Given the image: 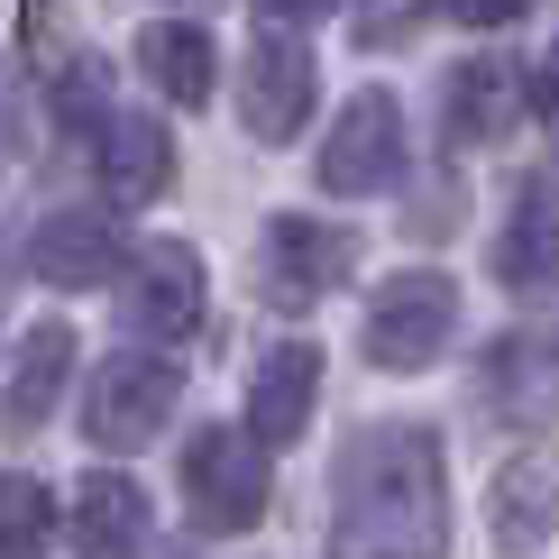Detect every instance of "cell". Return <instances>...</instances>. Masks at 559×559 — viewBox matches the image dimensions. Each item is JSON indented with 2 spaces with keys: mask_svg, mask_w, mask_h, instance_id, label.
<instances>
[{
  "mask_svg": "<svg viewBox=\"0 0 559 559\" xmlns=\"http://www.w3.org/2000/svg\"><path fill=\"white\" fill-rule=\"evenodd\" d=\"M331 559H450V459L431 423H367L331 468Z\"/></svg>",
  "mask_w": 559,
  "mask_h": 559,
  "instance_id": "obj_1",
  "label": "cell"
},
{
  "mask_svg": "<svg viewBox=\"0 0 559 559\" xmlns=\"http://www.w3.org/2000/svg\"><path fill=\"white\" fill-rule=\"evenodd\" d=\"M175 358H156V348H120V358H102L83 377V440L92 450H147L156 431L175 423Z\"/></svg>",
  "mask_w": 559,
  "mask_h": 559,
  "instance_id": "obj_2",
  "label": "cell"
},
{
  "mask_svg": "<svg viewBox=\"0 0 559 559\" xmlns=\"http://www.w3.org/2000/svg\"><path fill=\"white\" fill-rule=\"evenodd\" d=\"M459 331V285L440 266H404L385 275L377 302H367V367H385V377H413V367H431L440 348Z\"/></svg>",
  "mask_w": 559,
  "mask_h": 559,
  "instance_id": "obj_3",
  "label": "cell"
},
{
  "mask_svg": "<svg viewBox=\"0 0 559 559\" xmlns=\"http://www.w3.org/2000/svg\"><path fill=\"white\" fill-rule=\"evenodd\" d=\"M266 440L258 431H229V423H212V431H193L183 440V504H193V523L202 532H248L266 514Z\"/></svg>",
  "mask_w": 559,
  "mask_h": 559,
  "instance_id": "obj_4",
  "label": "cell"
},
{
  "mask_svg": "<svg viewBox=\"0 0 559 559\" xmlns=\"http://www.w3.org/2000/svg\"><path fill=\"white\" fill-rule=\"evenodd\" d=\"M312 175H321V193H340V202H367V193H385V183H404V102H394L385 83L348 92V110L331 120V138H321V156H312Z\"/></svg>",
  "mask_w": 559,
  "mask_h": 559,
  "instance_id": "obj_5",
  "label": "cell"
},
{
  "mask_svg": "<svg viewBox=\"0 0 559 559\" xmlns=\"http://www.w3.org/2000/svg\"><path fill=\"white\" fill-rule=\"evenodd\" d=\"M258 275H266V302L312 312L321 294H340L348 275H358V229L312 221V212H275L266 221V248H258Z\"/></svg>",
  "mask_w": 559,
  "mask_h": 559,
  "instance_id": "obj_6",
  "label": "cell"
},
{
  "mask_svg": "<svg viewBox=\"0 0 559 559\" xmlns=\"http://www.w3.org/2000/svg\"><path fill=\"white\" fill-rule=\"evenodd\" d=\"M312 102H321V64H312V46H302L294 28H266L258 46H248V64H239V120H248V138L285 147V138H302Z\"/></svg>",
  "mask_w": 559,
  "mask_h": 559,
  "instance_id": "obj_7",
  "label": "cell"
},
{
  "mask_svg": "<svg viewBox=\"0 0 559 559\" xmlns=\"http://www.w3.org/2000/svg\"><path fill=\"white\" fill-rule=\"evenodd\" d=\"M120 321H129V340H156V348L193 340L202 331V258L183 239H147L120 275Z\"/></svg>",
  "mask_w": 559,
  "mask_h": 559,
  "instance_id": "obj_8",
  "label": "cell"
},
{
  "mask_svg": "<svg viewBox=\"0 0 559 559\" xmlns=\"http://www.w3.org/2000/svg\"><path fill=\"white\" fill-rule=\"evenodd\" d=\"M523 110H532V83H523V64H504V56H468L440 83V138H450V147H496V138H514Z\"/></svg>",
  "mask_w": 559,
  "mask_h": 559,
  "instance_id": "obj_9",
  "label": "cell"
},
{
  "mask_svg": "<svg viewBox=\"0 0 559 559\" xmlns=\"http://www.w3.org/2000/svg\"><path fill=\"white\" fill-rule=\"evenodd\" d=\"M486 404L514 431H550L559 423V321L542 331H504L486 348Z\"/></svg>",
  "mask_w": 559,
  "mask_h": 559,
  "instance_id": "obj_10",
  "label": "cell"
},
{
  "mask_svg": "<svg viewBox=\"0 0 559 559\" xmlns=\"http://www.w3.org/2000/svg\"><path fill=\"white\" fill-rule=\"evenodd\" d=\"M28 266L56 294H92V285H120L129 275V239L110 229V212H46L28 239Z\"/></svg>",
  "mask_w": 559,
  "mask_h": 559,
  "instance_id": "obj_11",
  "label": "cell"
},
{
  "mask_svg": "<svg viewBox=\"0 0 559 559\" xmlns=\"http://www.w3.org/2000/svg\"><path fill=\"white\" fill-rule=\"evenodd\" d=\"M496 285H504V294H550V285H559V183H550V175H523L514 202H504Z\"/></svg>",
  "mask_w": 559,
  "mask_h": 559,
  "instance_id": "obj_12",
  "label": "cell"
},
{
  "mask_svg": "<svg viewBox=\"0 0 559 559\" xmlns=\"http://www.w3.org/2000/svg\"><path fill=\"white\" fill-rule=\"evenodd\" d=\"M486 532H496L504 559L542 550L550 532H559V459L550 450H523V459H504V468H496V486H486Z\"/></svg>",
  "mask_w": 559,
  "mask_h": 559,
  "instance_id": "obj_13",
  "label": "cell"
},
{
  "mask_svg": "<svg viewBox=\"0 0 559 559\" xmlns=\"http://www.w3.org/2000/svg\"><path fill=\"white\" fill-rule=\"evenodd\" d=\"M312 404H321V348H312V340L266 348L258 377H248V431H258L266 450H285V440H302Z\"/></svg>",
  "mask_w": 559,
  "mask_h": 559,
  "instance_id": "obj_14",
  "label": "cell"
},
{
  "mask_svg": "<svg viewBox=\"0 0 559 559\" xmlns=\"http://www.w3.org/2000/svg\"><path fill=\"white\" fill-rule=\"evenodd\" d=\"M64 532H74L83 559H138L147 550V486L120 477V468H92L64 504Z\"/></svg>",
  "mask_w": 559,
  "mask_h": 559,
  "instance_id": "obj_15",
  "label": "cell"
},
{
  "mask_svg": "<svg viewBox=\"0 0 559 559\" xmlns=\"http://www.w3.org/2000/svg\"><path fill=\"white\" fill-rule=\"evenodd\" d=\"M138 74L166 92L175 110H202L221 83V46L212 28H193V19H156V28H138Z\"/></svg>",
  "mask_w": 559,
  "mask_h": 559,
  "instance_id": "obj_16",
  "label": "cell"
},
{
  "mask_svg": "<svg viewBox=\"0 0 559 559\" xmlns=\"http://www.w3.org/2000/svg\"><path fill=\"white\" fill-rule=\"evenodd\" d=\"M74 331H64V321H37L28 340H19V358H10V385H0V423L10 431H37L46 413L64 404V377H74Z\"/></svg>",
  "mask_w": 559,
  "mask_h": 559,
  "instance_id": "obj_17",
  "label": "cell"
},
{
  "mask_svg": "<svg viewBox=\"0 0 559 559\" xmlns=\"http://www.w3.org/2000/svg\"><path fill=\"white\" fill-rule=\"evenodd\" d=\"M175 183V138L156 120H138V110H120V120L102 129V193L120 202V212H138V202H156Z\"/></svg>",
  "mask_w": 559,
  "mask_h": 559,
  "instance_id": "obj_18",
  "label": "cell"
},
{
  "mask_svg": "<svg viewBox=\"0 0 559 559\" xmlns=\"http://www.w3.org/2000/svg\"><path fill=\"white\" fill-rule=\"evenodd\" d=\"M56 523L64 514H56V496H46L37 477H19V468L0 477V559H37L56 542Z\"/></svg>",
  "mask_w": 559,
  "mask_h": 559,
  "instance_id": "obj_19",
  "label": "cell"
},
{
  "mask_svg": "<svg viewBox=\"0 0 559 559\" xmlns=\"http://www.w3.org/2000/svg\"><path fill=\"white\" fill-rule=\"evenodd\" d=\"M110 120H120V110H110V64H102V56H74V64L56 74V129L102 147V129H110Z\"/></svg>",
  "mask_w": 559,
  "mask_h": 559,
  "instance_id": "obj_20",
  "label": "cell"
},
{
  "mask_svg": "<svg viewBox=\"0 0 559 559\" xmlns=\"http://www.w3.org/2000/svg\"><path fill=\"white\" fill-rule=\"evenodd\" d=\"M431 19V0H358V46H404Z\"/></svg>",
  "mask_w": 559,
  "mask_h": 559,
  "instance_id": "obj_21",
  "label": "cell"
},
{
  "mask_svg": "<svg viewBox=\"0 0 559 559\" xmlns=\"http://www.w3.org/2000/svg\"><path fill=\"white\" fill-rule=\"evenodd\" d=\"M532 0H450V19L459 28H504V19H523Z\"/></svg>",
  "mask_w": 559,
  "mask_h": 559,
  "instance_id": "obj_22",
  "label": "cell"
},
{
  "mask_svg": "<svg viewBox=\"0 0 559 559\" xmlns=\"http://www.w3.org/2000/svg\"><path fill=\"white\" fill-rule=\"evenodd\" d=\"M340 0H258V19L266 28H312V19H331Z\"/></svg>",
  "mask_w": 559,
  "mask_h": 559,
  "instance_id": "obj_23",
  "label": "cell"
},
{
  "mask_svg": "<svg viewBox=\"0 0 559 559\" xmlns=\"http://www.w3.org/2000/svg\"><path fill=\"white\" fill-rule=\"evenodd\" d=\"M532 110H542V120L559 129V46H550V64H542V74H532Z\"/></svg>",
  "mask_w": 559,
  "mask_h": 559,
  "instance_id": "obj_24",
  "label": "cell"
}]
</instances>
